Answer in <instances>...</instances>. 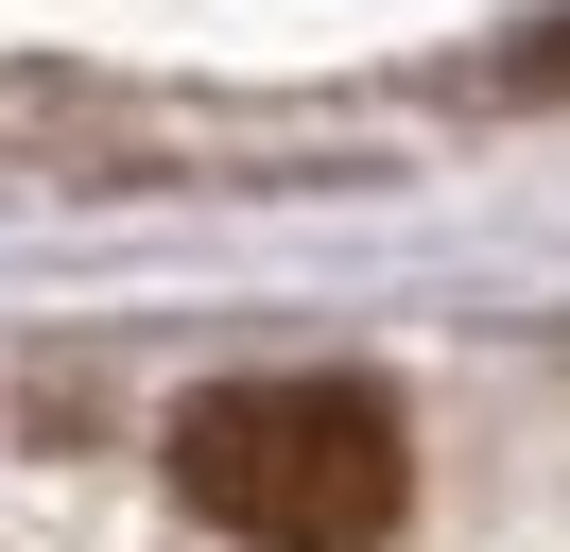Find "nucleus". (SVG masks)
Returning <instances> with one entry per match:
<instances>
[{
    "label": "nucleus",
    "instance_id": "obj_1",
    "mask_svg": "<svg viewBox=\"0 0 570 552\" xmlns=\"http://www.w3.org/2000/svg\"><path fill=\"white\" fill-rule=\"evenodd\" d=\"M174 501L243 552H381L415 501V432L381 379H225L174 414Z\"/></svg>",
    "mask_w": 570,
    "mask_h": 552
}]
</instances>
